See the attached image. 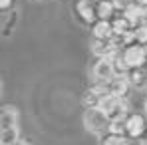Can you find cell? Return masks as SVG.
I'll return each instance as SVG.
<instances>
[{"instance_id": "cell-1", "label": "cell", "mask_w": 147, "mask_h": 145, "mask_svg": "<svg viewBox=\"0 0 147 145\" xmlns=\"http://www.w3.org/2000/svg\"><path fill=\"white\" fill-rule=\"evenodd\" d=\"M99 109L107 115L109 121L125 119V115H127V105H125V101H123L121 97H117V96H111V94H107V96L101 97Z\"/></svg>"}, {"instance_id": "cell-2", "label": "cell", "mask_w": 147, "mask_h": 145, "mask_svg": "<svg viewBox=\"0 0 147 145\" xmlns=\"http://www.w3.org/2000/svg\"><path fill=\"white\" fill-rule=\"evenodd\" d=\"M84 123H86V129L92 133H105V131H109L111 121L107 119V115L99 107H88L86 115H84Z\"/></svg>"}, {"instance_id": "cell-3", "label": "cell", "mask_w": 147, "mask_h": 145, "mask_svg": "<svg viewBox=\"0 0 147 145\" xmlns=\"http://www.w3.org/2000/svg\"><path fill=\"white\" fill-rule=\"evenodd\" d=\"M145 58H147L145 50H143V46H139V44H131V46H127L125 52H123V62H125V66L129 70L141 68L145 64Z\"/></svg>"}, {"instance_id": "cell-4", "label": "cell", "mask_w": 147, "mask_h": 145, "mask_svg": "<svg viewBox=\"0 0 147 145\" xmlns=\"http://www.w3.org/2000/svg\"><path fill=\"white\" fill-rule=\"evenodd\" d=\"M115 74H117L115 72V64H113L111 58H99V62L94 68V78L98 82H109V80H113Z\"/></svg>"}, {"instance_id": "cell-5", "label": "cell", "mask_w": 147, "mask_h": 145, "mask_svg": "<svg viewBox=\"0 0 147 145\" xmlns=\"http://www.w3.org/2000/svg\"><path fill=\"white\" fill-rule=\"evenodd\" d=\"M105 88H107V94L123 97L125 94H127V90H129V80L123 78V76H119V78H115V80L105 82Z\"/></svg>"}, {"instance_id": "cell-6", "label": "cell", "mask_w": 147, "mask_h": 145, "mask_svg": "<svg viewBox=\"0 0 147 145\" xmlns=\"http://www.w3.org/2000/svg\"><path fill=\"white\" fill-rule=\"evenodd\" d=\"M125 125H127V133L131 135V137H141L143 135V131L147 129L145 125V119L141 117V115H129L127 121H125Z\"/></svg>"}, {"instance_id": "cell-7", "label": "cell", "mask_w": 147, "mask_h": 145, "mask_svg": "<svg viewBox=\"0 0 147 145\" xmlns=\"http://www.w3.org/2000/svg\"><path fill=\"white\" fill-rule=\"evenodd\" d=\"M92 48H94V54L99 56V58H111V54L115 52V44H113V40L96 38L94 44H92Z\"/></svg>"}, {"instance_id": "cell-8", "label": "cell", "mask_w": 147, "mask_h": 145, "mask_svg": "<svg viewBox=\"0 0 147 145\" xmlns=\"http://www.w3.org/2000/svg\"><path fill=\"white\" fill-rule=\"evenodd\" d=\"M76 10H78V14L82 16V20L88 22V24H92V22L98 18V12H96V8L92 6L90 0H80V2L76 4Z\"/></svg>"}, {"instance_id": "cell-9", "label": "cell", "mask_w": 147, "mask_h": 145, "mask_svg": "<svg viewBox=\"0 0 147 145\" xmlns=\"http://www.w3.org/2000/svg\"><path fill=\"white\" fill-rule=\"evenodd\" d=\"M16 119H18V113H16L14 107H2V113H0V125H2V129L16 127Z\"/></svg>"}, {"instance_id": "cell-10", "label": "cell", "mask_w": 147, "mask_h": 145, "mask_svg": "<svg viewBox=\"0 0 147 145\" xmlns=\"http://www.w3.org/2000/svg\"><path fill=\"white\" fill-rule=\"evenodd\" d=\"M113 26L109 24L107 20H99L98 24L94 26V36L96 38H101V40H111L113 38Z\"/></svg>"}, {"instance_id": "cell-11", "label": "cell", "mask_w": 147, "mask_h": 145, "mask_svg": "<svg viewBox=\"0 0 147 145\" xmlns=\"http://www.w3.org/2000/svg\"><path fill=\"white\" fill-rule=\"evenodd\" d=\"M115 10V4L113 0H98V6H96V12H98L99 20H107Z\"/></svg>"}, {"instance_id": "cell-12", "label": "cell", "mask_w": 147, "mask_h": 145, "mask_svg": "<svg viewBox=\"0 0 147 145\" xmlns=\"http://www.w3.org/2000/svg\"><path fill=\"white\" fill-rule=\"evenodd\" d=\"M16 141H18V127L2 129V133H0V145H14Z\"/></svg>"}, {"instance_id": "cell-13", "label": "cell", "mask_w": 147, "mask_h": 145, "mask_svg": "<svg viewBox=\"0 0 147 145\" xmlns=\"http://www.w3.org/2000/svg\"><path fill=\"white\" fill-rule=\"evenodd\" d=\"M109 133H111V135H119V137H123V133H127V125H125V121H123V119L111 121V123H109Z\"/></svg>"}, {"instance_id": "cell-14", "label": "cell", "mask_w": 147, "mask_h": 145, "mask_svg": "<svg viewBox=\"0 0 147 145\" xmlns=\"http://www.w3.org/2000/svg\"><path fill=\"white\" fill-rule=\"evenodd\" d=\"M101 145H127V143H125L123 137H119V135H111V133H109V135L103 139V143H101Z\"/></svg>"}, {"instance_id": "cell-15", "label": "cell", "mask_w": 147, "mask_h": 145, "mask_svg": "<svg viewBox=\"0 0 147 145\" xmlns=\"http://www.w3.org/2000/svg\"><path fill=\"white\" fill-rule=\"evenodd\" d=\"M135 42L137 44H147V26H139L135 32Z\"/></svg>"}, {"instance_id": "cell-16", "label": "cell", "mask_w": 147, "mask_h": 145, "mask_svg": "<svg viewBox=\"0 0 147 145\" xmlns=\"http://www.w3.org/2000/svg\"><path fill=\"white\" fill-rule=\"evenodd\" d=\"M113 4H115V8H119V10H127L131 4H135V0H113Z\"/></svg>"}, {"instance_id": "cell-17", "label": "cell", "mask_w": 147, "mask_h": 145, "mask_svg": "<svg viewBox=\"0 0 147 145\" xmlns=\"http://www.w3.org/2000/svg\"><path fill=\"white\" fill-rule=\"evenodd\" d=\"M10 4H12V0H0V6H2V10H6Z\"/></svg>"}, {"instance_id": "cell-18", "label": "cell", "mask_w": 147, "mask_h": 145, "mask_svg": "<svg viewBox=\"0 0 147 145\" xmlns=\"http://www.w3.org/2000/svg\"><path fill=\"white\" fill-rule=\"evenodd\" d=\"M141 141H143V143L147 145V129H145V131H143V135H141Z\"/></svg>"}, {"instance_id": "cell-19", "label": "cell", "mask_w": 147, "mask_h": 145, "mask_svg": "<svg viewBox=\"0 0 147 145\" xmlns=\"http://www.w3.org/2000/svg\"><path fill=\"white\" fill-rule=\"evenodd\" d=\"M135 2H137L139 6H143V8H145V6H147V0H135Z\"/></svg>"}, {"instance_id": "cell-20", "label": "cell", "mask_w": 147, "mask_h": 145, "mask_svg": "<svg viewBox=\"0 0 147 145\" xmlns=\"http://www.w3.org/2000/svg\"><path fill=\"white\" fill-rule=\"evenodd\" d=\"M14 145H28V143H26V141H20V139H18V141H16Z\"/></svg>"}, {"instance_id": "cell-21", "label": "cell", "mask_w": 147, "mask_h": 145, "mask_svg": "<svg viewBox=\"0 0 147 145\" xmlns=\"http://www.w3.org/2000/svg\"><path fill=\"white\" fill-rule=\"evenodd\" d=\"M143 50H145V56H147V44H145V46H143Z\"/></svg>"}, {"instance_id": "cell-22", "label": "cell", "mask_w": 147, "mask_h": 145, "mask_svg": "<svg viewBox=\"0 0 147 145\" xmlns=\"http://www.w3.org/2000/svg\"><path fill=\"white\" fill-rule=\"evenodd\" d=\"M135 145H145V143H143V141H139V143H135Z\"/></svg>"}, {"instance_id": "cell-23", "label": "cell", "mask_w": 147, "mask_h": 145, "mask_svg": "<svg viewBox=\"0 0 147 145\" xmlns=\"http://www.w3.org/2000/svg\"><path fill=\"white\" fill-rule=\"evenodd\" d=\"M145 107H147V103H145Z\"/></svg>"}]
</instances>
